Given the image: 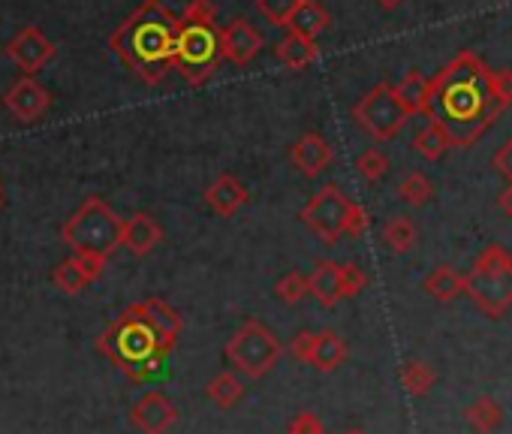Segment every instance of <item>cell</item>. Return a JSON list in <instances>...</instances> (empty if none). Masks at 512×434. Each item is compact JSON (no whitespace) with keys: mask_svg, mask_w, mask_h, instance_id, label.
<instances>
[{"mask_svg":"<svg viewBox=\"0 0 512 434\" xmlns=\"http://www.w3.org/2000/svg\"><path fill=\"white\" fill-rule=\"evenodd\" d=\"M503 109L494 100L491 70L473 52L455 55L434 79H428L425 118L440 124L452 148L473 145Z\"/></svg>","mask_w":512,"mask_h":434,"instance_id":"1","label":"cell"},{"mask_svg":"<svg viewBox=\"0 0 512 434\" xmlns=\"http://www.w3.org/2000/svg\"><path fill=\"white\" fill-rule=\"evenodd\" d=\"M175 31H178V16H172L160 0H142L112 31L109 49L139 82L160 85L172 70Z\"/></svg>","mask_w":512,"mask_h":434,"instance_id":"2","label":"cell"},{"mask_svg":"<svg viewBox=\"0 0 512 434\" xmlns=\"http://www.w3.org/2000/svg\"><path fill=\"white\" fill-rule=\"evenodd\" d=\"M220 25L211 0H187L178 16L172 70L184 76L187 85H205L220 67Z\"/></svg>","mask_w":512,"mask_h":434,"instance_id":"3","label":"cell"},{"mask_svg":"<svg viewBox=\"0 0 512 434\" xmlns=\"http://www.w3.org/2000/svg\"><path fill=\"white\" fill-rule=\"evenodd\" d=\"M97 350L130 380V383H145L151 380L160 368L163 359L169 356L160 341L154 338V332L139 323L136 317H130L127 311H121L109 329L97 338Z\"/></svg>","mask_w":512,"mask_h":434,"instance_id":"4","label":"cell"},{"mask_svg":"<svg viewBox=\"0 0 512 434\" xmlns=\"http://www.w3.org/2000/svg\"><path fill=\"white\" fill-rule=\"evenodd\" d=\"M121 224L124 217L103 199V196H88L61 227L64 245L76 257H97L106 260L121 248Z\"/></svg>","mask_w":512,"mask_h":434,"instance_id":"5","label":"cell"},{"mask_svg":"<svg viewBox=\"0 0 512 434\" xmlns=\"http://www.w3.org/2000/svg\"><path fill=\"white\" fill-rule=\"evenodd\" d=\"M464 296L485 317H503L512 308V254L488 245L464 275Z\"/></svg>","mask_w":512,"mask_h":434,"instance_id":"6","label":"cell"},{"mask_svg":"<svg viewBox=\"0 0 512 434\" xmlns=\"http://www.w3.org/2000/svg\"><path fill=\"white\" fill-rule=\"evenodd\" d=\"M223 356L238 377L263 380L266 374H272L278 368V362L284 356V344L272 326L250 317L229 335Z\"/></svg>","mask_w":512,"mask_h":434,"instance_id":"7","label":"cell"},{"mask_svg":"<svg viewBox=\"0 0 512 434\" xmlns=\"http://www.w3.org/2000/svg\"><path fill=\"white\" fill-rule=\"evenodd\" d=\"M353 121H356L359 130H365L371 139L389 142V139H395V136L404 130V124H407L410 118H407L404 109L398 106L392 85H389V82H380V85H374V88L353 106Z\"/></svg>","mask_w":512,"mask_h":434,"instance_id":"8","label":"cell"},{"mask_svg":"<svg viewBox=\"0 0 512 434\" xmlns=\"http://www.w3.org/2000/svg\"><path fill=\"white\" fill-rule=\"evenodd\" d=\"M347 208L350 199L341 193V187L326 184L320 187L299 211V221L308 227L311 236H317L326 248L338 245L344 236V224H347Z\"/></svg>","mask_w":512,"mask_h":434,"instance_id":"9","label":"cell"},{"mask_svg":"<svg viewBox=\"0 0 512 434\" xmlns=\"http://www.w3.org/2000/svg\"><path fill=\"white\" fill-rule=\"evenodd\" d=\"M124 311H127L130 317H136L139 323H145V326L154 332V338L160 341V347H163L166 353L175 350V344H178V338H181V332H184V320H181V314H178L172 305H166V302L157 299V296H148V299H139V302L127 305Z\"/></svg>","mask_w":512,"mask_h":434,"instance_id":"10","label":"cell"},{"mask_svg":"<svg viewBox=\"0 0 512 434\" xmlns=\"http://www.w3.org/2000/svg\"><path fill=\"white\" fill-rule=\"evenodd\" d=\"M130 425L139 431V434H169L175 425H178V404L160 392V389H151L145 392L142 398H136L130 404Z\"/></svg>","mask_w":512,"mask_h":434,"instance_id":"11","label":"cell"},{"mask_svg":"<svg viewBox=\"0 0 512 434\" xmlns=\"http://www.w3.org/2000/svg\"><path fill=\"white\" fill-rule=\"evenodd\" d=\"M55 52H58L55 43L46 40V34H43L37 25L22 28V31L7 43V49H4V55H7L25 76L40 73V70L55 58Z\"/></svg>","mask_w":512,"mask_h":434,"instance_id":"12","label":"cell"},{"mask_svg":"<svg viewBox=\"0 0 512 434\" xmlns=\"http://www.w3.org/2000/svg\"><path fill=\"white\" fill-rule=\"evenodd\" d=\"M4 106L7 112L22 121V124H37L49 109H52V94L34 79V76H22L7 94H4Z\"/></svg>","mask_w":512,"mask_h":434,"instance_id":"13","label":"cell"},{"mask_svg":"<svg viewBox=\"0 0 512 434\" xmlns=\"http://www.w3.org/2000/svg\"><path fill=\"white\" fill-rule=\"evenodd\" d=\"M263 52V34L256 31L247 19H232L220 28V55L235 67H247L256 55Z\"/></svg>","mask_w":512,"mask_h":434,"instance_id":"14","label":"cell"},{"mask_svg":"<svg viewBox=\"0 0 512 434\" xmlns=\"http://www.w3.org/2000/svg\"><path fill=\"white\" fill-rule=\"evenodd\" d=\"M332 157H335V151H332L329 139L323 133H314V130L311 133H302L293 142V148H290V163L305 178H317L320 172H326L329 163H332Z\"/></svg>","mask_w":512,"mask_h":434,"instance_id":"15","label":"cell"},{"mask_svg":"<svg viewBox=\"0 0 512 434\" xmlns=\"http://www.w3.org/2000/svg\"><path fill=\"white\" fill-rule=\"evenodd\" d=\"M103 269H106V260H97V257H76V254H70L64 263H58V266H55L52 281H55V287H58L61 293L76 296V293H82L88 284H94V281L103 275Z\"/></svg>","mask_w":512,"mask_h":434,"instance_id":"16","label":"cell"},{"mask_svg":"<svg viewBox=\"0 0 512 434\" xmlns=\"http://www.w3.org/2000/svg\"><path fill=\"white\" fill-rule=\"evenodd\" d=\"M163 242V227L157 217L136 211L121 224V248H127L133 257H148L157 245Z\"/></svg>","mask_w":512,"mask_h":434,"instance_id":"17","label":"cell"},{"mask_svg":"<svg viewBox=\"0 0 512 434\" xmlns=\"http://www.w3.org/2000/svg\"><path fill=\"white\" fill-rule=\"evenodd\" d=\"M205 205L217 214V217H232L241 205H247L250 193L247 187L235 178V175H220L205 187Z\"/></svg>","mask_w":512,"mask_h":434,"instance_id":"18","label":"cell"},{"mask_svg":"<svg viewBox=\"0 0 512 434\" xmlns=\"http://www.w3.org/2000/svg\"><path fill=\"white\" fill-rule=\"evenodd\" d=\"M347 353H350L347 341L335 329H320L317 338H314V350H311L308 365L323 371V374H332V371H338L347 362Z\"/></svg>","mask_w":512,"mask_h":434,"instance_id":"19","label":"cell"},{"mask_svg":"<svg viewBox=\"0 0 512 434\" xmlns=\"http://www.w3.org/2000/svg\"><path fill=\"white\" fill-rule=\"evenodd\" d=\"M275 58L287 70L302 73V70H308L320 58V46H317V40H308V37H299V34H287L284 40L275 43Z\"/></svg>","mask_w":512,"mask_h":434,"instance_id":"20","label":"cell"},{"mask_svg":"<svg viewBox=\"0 0 512 434\" xmlns=\"http://www.w3.org/2000/svg\"><path fill=\"white\" fill-rule=\"evenodd\" d=\"M308 296H314L323 308H335L341 302V281L335 260H317L308 275Z\"/></svg>","mask_w":512,"mask_h":434,"instance_id":"21","label":"cell"},{"mask_svg":"<svg viewBox=\"0 0 512 434\" xmlns=\"http://www.w3.org/2000/svg\"><path fill=\"white\" fill-rule=\"evenodd\" d=\"M332 25L329 13L317 4V0H302L299 10L290 16L287 22V34H299V37H308V40H317L326 28Z\"/></svg>","mask_w":512,"mask_h":434,"instance_id":"22","label":"cell"},{"mask_svg":"<svg viewBox=\"0 0 512 434\" xmlns=\"http://www.w3.org/2000/svg\"><path fill=\"white\" fill-rule=\"evenodd\" d=\"M392 91H395V100H398V106L404 109L407 118L425 115V109H428V79L422 73H416V70L407 73L398 85H392Z\"/></svg>","mask_w":512,"mask_h":434,"instance_id":"23","label":"cell"},{"mask_svg":"<svg viewBox=\"0 0 512 434\" xmlns=\"http://www.w3.org/2000/svg\"><path fill=\"white\" fill-rule=\"evenodd\" d=\"M205 398L217 407V410H232L241 398H244V380L229 368V371H220L214 374L208 383H205Z\"/></svg>","mask_w":512,"mask_h":434,"instance_id":"24","label":"cell"},{"mask_svg":"<svg viewBox=\"0 0 512 434\" xmlns=\"http://www.w3.org/2000/svg\"><path fill=\"white\" fill-rule=\"evenodd\" d=\"M422 290L437 302H452L464 293V275H458L452 266H437L434 272L425 275Z\"/></svg>","mask_w":512,"mask_h":434,"instance_id":"25","label":"cell"},{"mask_svg":"<svg viewBox=\"0 0 512 434\" xmlns=\"http://www.w3.org/2000/svg\"><path fill=\"white\" fill-rule=\"evenodd\" d=\"M467 425L473 428V431H479V434H491V431H497L500 425H503V407H500V401L497 398H491V395H479V398H473L470 404H467Z\"/></svg>","mask_w":512,"mask_h":434,"instance_id":"26","label":"cell"},{"mask_svg":"<svg viewBox=\"0 0 512 434\" xmlns=\"http://www.w3.org/2000/svg\"><path fill=\"white\" fill-rule=\"evenodd\" d=\"M416 224L410 221V217L398 214V217H389V221L383 224L380 230V239L383 245L392 251V254H410L416 248Z\"/></svg>","mask_w":512,"mask_h":434,"instance_id":"27","label":"cell"},{"mask_svg":"<svg viewBox=\"0 0 512 434\" xmlns=\"http://www.w3.org/2000/svg\"><path fill=\"white\" fill-rule=\"evenodd\" d=\"M449 148H452V142H449L446 130H443L440 124H434V121H428V124L413 136V151H416L419 157H425V160H440Z\"/></svg>","mask_w":512,"mask_h":434,"instance_id":"28","label":"cell"},{"mask_svg":"<svg viewBox=\"0 0 512 434\" xmlns=\"http://www.w3.org/2000/svg\"><path fill=\"white\" fill-rule=\"evenodd\" d=\"M401 383H404V389H407L413 398H422V395H428L431 386H434V368H431L428 362H422V359H407V362L401 365Z\"/></svg>","mask_w":512,"mask_h":434,"instance_id":"29","label":"cell"},{"mask_svg":"<svg viewBox=\"0 0 512 434\" xmlns=\"http://www.w3.org/2000/svg\"><path fill=\"white\" fill-rule=\"evenodd\" d=\"M431 193H434V184H431V178L422 175V172H407V175L398 181V199L407 202V205H413V208L425 205V202L431 199Z\"/></svg>","mask_w":512,"mask_h":434,"instance_id":"30","label":"cell"},{"mask_svg":"<svg viewBox=\"0 0 512 434\" xmlns=\"http://www.w3.org/2000/svg\"><path fill=\"white\" fill-rule=\"evenodd\" d=\"M275 296L284 305H299L302 299H308V275L305 272H287L275 281Z\"/></svg>","mask_w":512,"mask_h":434,"instance_id":"31","label":"cell"},{"mask_svg":"<svg viewBox=\"0 0 512 434\" xmlns=\"http://www.w3.org/2000/svg\"><path fill=\"white\" fill-rule=\"evenodd\" d=\"M356 172H359L368 184H377V181L389 172V157H386L380 148H365V151L356 157Z\"/></svg>","mask_w":512,"mask_h":434,"instance_id":"32","label":"cell"},{"mask_svg":"<svg viewBox=\"0 0 512 434\" xmlns=\"http://www.w3.org/2000/svg\"><path fill=\"white\" fill-rule=\"evenodd\" d=\"M341 299H356L368 287V272L359 263H338Z\"/></svg>","mask_w":512,"mask_h":434,"instance_id":"33","label":"cell"},{"mask_svg":"<svg viewBox=\"0 0 512 434\" xmlns=\"http://www.w3.org/2000/svg\"><path fill=\"white\" fill-rule=\"evenodd\" d=\"M302 0H256V10H260L263 19H269V25L287 28L290 16L299 10Z\"/></svg>","mask_w":512,"mask_h":434,"instance_id":"34","label":"cell"},{"mask_svg":"<svg viewBox=\"0 0 512 434\" xmlns=\"http://www.w3.org/2000/svg\"><path fill=\"white\" fill-rule=\"evenodd\" d=\"M287 434H326V425L314 410H302L287 422Z\"/></svg>","mask_w":512,"mask_h":434,"instance_id":"35","label":"cell"},{"mask_svg":"<svg viewBox=\"0 0 512 434\" xmlns=\"http://www.w3.org/2000/svg\"><path fill=\"white\" fill-rule=\"evenodd\" d=\"M491 88L500 109L512 106V70H491Z\"/></svg>","mask_w":512,"mask_h":434,"instance_id":"36","label":"cell"},{"mask_svg":"<svg viewBox=\"0 0 512 434\" xmlns=\"http://www.w3.org/2000/svg\"><path fill=\"white\" fill-rule=\"evenodd\" d=\"M368 211L359 205V202H353L350 199V208H347V224H344V236H353V239H359V236H365V230H368Z\"/></svg>","mask_w":512,"mask_h":434,"instance_id":"37","label":"cell"},{"mask_svg":"<svg viewBox=\"0 0 512 434\" xmlns=\"http://www.w3.org/2000/svg\"><path fill=\"white\" fill-rule=\"evenodd\" d=\"M314 338H317V332H311V329H299V332L290 338V344H287L290 356L308 365V359H311V350H314Z\"/></svg>","mask_w":512,"mask_h":434,"instance_id":"38","label":"cell"},{"mask_svg":"<svg viewBox=\"0 0 512 434\" xmlns=\"http://www.w3.org/2000/svg\"><path fill=\"white\" fill-rule=\"evenodd\" d=\"M491 163H494V169H497V172L512 184V139H506V142L497 148V154H494V160H491Z\"/></svg>","mask_w":512,"mask_h":434,"instance_id":"39","label":"cell"},{"mask_svg":"<svg viewBox=\"0 0 512 434\" xmlns=\"http://www.w3.org/2000/svg\"><path fill=\"white\" fill-rule=\"evenodd\" d=\"M497 205L503 208V214H506L509 221H512V184H506V190L497 196Z\"/></svg>","mask_w":512,"mask_h":434,"instance_id":"40","label":"cell"},{"mask_svg":"<svg viewBox=\"0 0 512 434\" xmlns=\"http://www.w3.org/2000/svg\"><path fill=\"white\" fill-rule=\"evenodd\" d=\"M404 4V0H377V7L380 10H398Z\"/></svg>","mask_w":512,"mask_h":434,"instance_id":"41","label":"cell"},{"mask_svg":"<svg viewBox=\"0 0 512 434\" xmlns=\"http://www.w3.org/2000/svg\"><path fill=\"white\" fill-rule=\"evenodd\" d=\"M341 434H368L365 428H347V431H341Z\"/></svg>","mask_w":512,"mask_h":434,"instance_id":"42","label":"cell"},{"mask_svg":"<svg viewBox=\"0 0 512 434\" xmlns=\"http://www.w3.org/2000/svg\"><path fill=\"white\" fill-rule=\"evenodd\" d=\"M0 208H4V187H0Z\"/></svg>","mask_w":512,"mask_h":434,"instance_id":"43","label":"cell"}]
</instances>
